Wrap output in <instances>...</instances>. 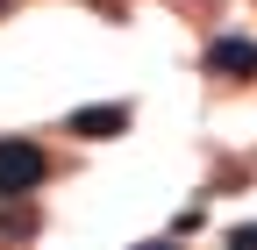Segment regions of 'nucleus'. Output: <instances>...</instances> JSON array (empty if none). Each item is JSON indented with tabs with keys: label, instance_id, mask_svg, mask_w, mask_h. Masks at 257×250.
<instances>
[{
	"label": "nucleus",
	"instance_id": "nucleus-5",
	"mask_svg": "<svg viewBox=\"0 0 257 250\" xmlns=\"http://www.w3.org/2000/svg\"><path fill=\"white\" fill-rule=\"evenodd\" d=\"M229 250H257V222H243V229H229Z\"/></svg>",
	"mask_w": 257,
	"mask_h": 250
},
{
	"label": "nucleus",
	"instance_id": "nucleus-6",
	"mask_svg": "<svg viewBox=\"0 0 257 250\" xmlns=\"http://www.w3.org/2000/svg\"><path fill=\"white\" fill-rule=\"evenodd\" d=\"M136 250H179V243H136Z\"/></svg>",
	"mask_w": 257,
	"mask_h": 250
},
{
	"label": "nucleus",
	"instance_id": "nucleus-2",
	"mask_svg": "<svg viewBox=\"0 0 257 250\" xmlns=\"http://www.w3.org/2000/svg\"><path fill=\"white\" fill-rule=\"evenodd\" d=\"M207 72L214 79H257V43L250 36H214L207 43Z\"/></svg>",
	"mask_w": 257,
	"mask_h": 250
},
{
	"label": "nucleus",
	"instance_id": "nucleus-7",
	"mask_svg": "<svg viewBox=\"0 0 257 250\" xmlns=\"http://www.w3.org/2000/svg\"><path fill=\"white\" fill-rule=\"evenodd\" d=\"M0 15H8V0H0Z\"/></svg>",
	"mask_w": 257,
	"mask_h": 250
},
{
	"label": "nucleus",
	"instance_id": "nucleus-3",
	"mask_svg": "<svg viewBox=\"0 0 257 250\" xmlns=\"http://www.w3.org/2000/svg\"><path fill=\"white\" fill-rule=\"evenodd\" d=\"M72 136H86V143H107V136H121L128 129V107L121 100H100V107H79L72 121H64Z\"/></svg>",
	"mask_w": 257,
	"mask_h": 250
},
{
	"label": "nucleus",
	"instance_id": "nucleus-4",
	"mask_svg": "<svg viewBox=\"0 0 257 250\" xmlns=\"http://www.w3.org/2000/svg\"><path fill=\"white\" fill-rule=\"evenodd\" d=\"M29 229H36V214L22 200H0V236H29Z\"/></svg>",
	"mask_w": 257,
	"mask_h": 250
},
{
	"label": "nucleus",
	"instance_id": "nucleus-1",
	"mask_svg": "<svg viewBox=\"0 0 257 250\" xmlns=\"http://www.w3.org/2000/svg\"><path fill=\"white\" fill-rule=\"evenodd\" d=\"M50 158H43V143H29V136H0V200H29L43 186Z\"/></svg>",
	"mask_w": 257,
	"mask_h": 250
}]
</instances>
